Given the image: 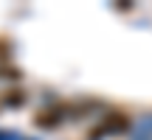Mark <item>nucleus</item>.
I'll return each instance as SVG.
<instances>
[{
	"instance_id": "f257e3e1",
	"label": "nucleus",
	"mask_w": 152,
	"mask_h": 140,
	"mask_svg": "<svg viewBox=\"0 0 152 140\" xmlns=\"http://www.w3.org/2000/svg\"><path fill=\"white\" fill-rule=\"evenodd\" d=\"M127 129H130V115L113 109V112L102 115V121L90 129V135H87V137H90V140H104L107 135H124Z\"/></svg>"
},
{
	"instance_id": "f03ea898",
	"label": "nucleus",
	"mask_w": 152,
	"mask_h": 140,
	"mask_svg": "<svg viewBox=\"0 0 152 140\" xmlns=\"http://www.w3.org/2000/svg\"><path fill=\"white\" fill-rule=\"evenodd\" d=\"M65 118H71V107H68V104H56V107H48V109H42V112L37 115V126L54 129V126H59Z\"/></svg>"
},
{
	"instance_id": "7ed1b4c3",
	"label": "nucleus",
	"mask_w": 152,
	"mask_h": 140,
	"mask_svg": "<svg viewBox=\"0 0 152 140\" xmlns=\"http://www.w3.org/2000/svg\"><path fill=\"white\" fill-rule=\"evenodd\" d=\"M6 104H11V107H20V104H23L20 90H11V95H6Z\"/></svg>"
},
{
	"instance_id": "20e7f679",
	"label": "nucleus",
	"mask_w": 152,
	"mask_h": 140,
	"mask_svg": "<svg viewBox=\"0 0 152 140\" xmlns=\"http://www.w3.org/2000/svg\"><path fill=\"white\" fill-rule=\"evenodd\" d=\"M6 56H9V48H6V45L0 42V59H6Z\"/></svg>"
}]
</instances>
